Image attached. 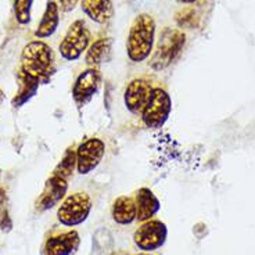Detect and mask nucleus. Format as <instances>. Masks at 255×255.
<instances>
[{"instance_id":"f257e3e1","label":"nucleus","mask_w":255,"mask_h":255,"mask_svg":"<svg viewBox=\"0 0 255 255\" xmlns=\"http://www.w3.org/2000/svg\"><path fill=\"white\" fill-rule=\"evenodd\" d=\"M21 71L39 83L49 82L56 71L53 49L42 40L29 42L21 53Z\"/></svg>"},{"instance_id":"f03ea898","label":"nucleus","mask_w":255,"mask_h":255,"mask_svg":"<svg viewBox=\"0 0 255 255\" xmlns=\"http://www.w3.org/2000/svg\"><path fill=\"white\" fill-rule=\"evenodd\" d=\"M155 22L151 15L139 14L133 19L127 40L128 57L134 63L144 61L153 51Z\"/></svg>"},{"instance_id":"7ed1b4c3","label":"nucleus","mask_w":255,"mask_h":255,"mask_svg":"<svg viewBox=\"0 0 255 255\" xmlns=\"http://www.w3.org/2000/svg\"><path fill=\"white\" fill-rule=\"evenodd\" d=\"M186 43V35L180 29L165 28L161 32L150 65L155 71L164 70L176 60Z\"/></svg>"},{"instance_id":"20e7f679","label":"nucleus","mask_w":255,"mask_h":255,"mask_svg":"<svg viewBox=\"0 0 255 255\" xmlns=\"http://www.w3.org/2000/svg\"><path fill=\"white\" fill-rule=\"evenodd\" d=\"M172 110V100L165 90L154 88L148 102L141 111V120L147 128L159 129L168 120Z\"/></svg>"},{"instance_id":"39448f33","label":"nucleus","mask_w":255,"mask_h":255,"mask_svg":"<svg viewBox=\"0 0 255 255\" xmlns=\"http://www.w3.org/2000/svg\"><path fill=\"white\" fill-rule=\"evenodd\" d=\"M92 211V200L88 193H74L64 200L58 208V221L65 226H77L85 222Z\"/></svg>"},{"instance_id":"423d86ee","label":"nucleus","mask_w":255,"mask_h":255,"mask_svg":"<svg viewBox=\"0 0 255 255\" xmlns=\"http://www.w3.org/2000/svg\"><path fill=\"white\" fill-rule=\"evenodd\" d=\"M90 32L83 19L74 21L60 43V54L68 61H75L89 46Z\"/></svg>"},{"instance_id":"0eeeda50","label":"nucleus","mask_w":255,"mask_h":255,"mask_svg":"<svg viewBox=\"0 0 255 255\" xmlns=\"http://www.w3.org/2000/svg\"><path fill=\"white\" fill-rule=\"evenodd\" d=\"M168 236L165 223L161 221H147L134 232V243L143 251H154L164 246Z\"/></svg>"},{"instance_id":"6e6552de","label":"nucleus","mask_w":255,"mask_h":255,"mask_svg":"<svg viewBox=\"0 0 255 255\" xmlns=\"http://www.w3.org/2000/svg\"><path fill=\"white\" fill-rule=\"evenodd\" d=\"M106 153L104 141L92 137L82 141L77 148V169L81 175L92 172L102 162Z\"/></svg>"},{"instance_id":"1a4fd4ad","label":"nucleus","mask_w":255,"mask_h":255,"mask_svg":"<svg viewBox=\"0 0 255 255\" xmlns=\"http://www.w3.org/2000/svg\"><path fill=\"white\" fill-rule=\"evenodd\" d=\"M102 83V75L96 68H88L77 78L72 88V97L78 104L82 107L92 100V97L97 93Z\"/></svg>"},{"instance_id":"9d476101","label":"nucleus","mask_w":255,"mask_h":255,"mask_svg":"<svg viewBox=\"0 0 255 255\" xmlns=\"http://www.w3.org/2000/svg\"><path fill=\"white\" fill-rule=\"evenodd\" d=\"M151 85L146 79H133L125 89V106L133 114H140L151 95Z\"/></svg>"},{"instance_id":"9b49d317","label":"nucleus","mask_w":255,"mask_h":255,"mask_svg":"<svg viewBox=\"0 0 255 255\" xmlns=\"http://www.w3.org/2000/svg\"><path fill=\"white\" fill-rule=\"evenodd\" d=\"M79 244L81 239L77 230H70L47 239L43 247V255H72L77 253Z\"/></svg>"},{"instance_id":"f8f14e48","label":"nucleus","mask_w":255,"mask_h":255,"mask_svg":"<svg viewBox=\"0 0 255 255\" xmlns=\"http://www.w3.org/2000/svg\"><path fill=\"white\" fill-rule=\"evenodd\" d=\"M68 189L67 180L60 176H51L50 179H47L46 182L45 189L42 191L40 197H39L36 207L39 211H46L53 208L54 205H57L65 196Z\"/></svg>"},{"instance_id":"ddd939ff","label":"nucleus","mask_w":255,"mask_h":255,"mask_svg":"<svg viewBox=\"0 0 255 255\" xmlns=\"http://www.w3.org/2000/svg\"><path fill=\"white\" fill-rule=\"evenodd\" d=\"M136 219L139 222H147L158 212L159 201L150 189L143 187L136 193Z\"/></svg>"},{"instance_id":"4468645a","label":"nucleus","mask_w":255,"mask_h":255,"mask_svg":"<svg viewBox=\"0 0 255 255\" xmlns=\"http://www.w3.org/2000/svg\"><path fill=\"white\" fill-rule=\"evenodd\" d=\"M82 10L97 24H106L114 15L113 0H82Z\"/></svg>"},{"instance_id":"2eb2a0df","label":"nucleus","mask_w":255,"mask_h":255,"mask_svg":"<svg viewBox=\"0 0 255 255\" xmlns=\"http://www.w3.org/2000/svg\"><path fill=\"white\" fill-rule=\"evenodd\" d=\"M60 6L54 0H49L46 4V10L43 13V17L39 22L38 29L35 31V36L36 38H49L54 32L57 31L58 24H60Z\"/></svg>"},{"instance_id":"dca6fc26","label":"nucleus","mask_w":255,"mask_h":255,"mask_svg":"<svg viewBox=\"0 0 255 255\" xmlns=\"http://www.w3.org/2000/svg\"><path fill=\"white\" fill-rule=\"evenodd\" d=\"M113 51V39L102 38L92 43L86 53V64L90 68H96L100 64L109 61Z\"/></svg>"},{"instance_id":"f3484780","label":"nucleus","mask_w":255,"mask_h":255,"mask_svg":"<svg viewBox=\"0 0 255 255\" xmlns=\"http://www.w3.org/2000/svg\"><path fill=\"white\" fill-rule=\"evenodd\" d=\"M113 218L120 225H129L136 219V204L130 197L122 196L114 201Z\"/></svg>"},{"instance_id":"a211bd4d","label":"nucleus","mask_w":255,"mask_h":255,"mask_svg":"<svg viewBox=\"0 0 255 255\" xmlns=\"http://www.w3.org/2000/svg\"><path fill=\"white\" fill-rule=\"evenodd\" d=\"M39 88V81H36L35 78L26 75L25 72L19 70L18 72V92L17 96L14 97L13 106L14 107H19L24 103H26L32 96L36 93V90Z\"/></svg>"},{"instance_id":"6ab92c4d","label":"nucleus","mask_w":255,"mask_h":255,"mask_svg":"<svg viewBox=\"0 0 255 255\" xmlns=\"http://www.w3.org/2000/svg\"><path fill=\"white\" fill-rule=\"evenodd\" d=\"M77 166V150H74L72 147L67 148V151L64 153L63 158L58 162V165L54 168L53 175L54 176H60L67 180V178H70L74 169Z\"/></svg>"},{"instance_id":"aec40b11","label":"nucleus","mask_w":255,"mask_h":255,"mask_svg":"<svg viewBox=\"0 0 255 255\" xmlns=\"http://www.w3.org/2000/svg\"><path fill=\"white\" fill-rule=\"evenodd\" d=\"M32 4H33V0H15L14 1V14L21 25L29 24Z\"/></svg>"},{"instance_id":"412c9836","label":"nucleus","mask_w":255,"mask_h":255,"mask_svg":"<svg viewBox=\"0 0 255 255\" xmlns=\"http://www.w3.org/2000/svg\"><path fill=\"white\" fill-rule=\"evenodd\" d=\"M78 1L79 0H60V7H61V10L63 11H71V10H74L75 6L78 4Z\"/></svg>"},{"instance_id":"4be33fe9","label":"nucleus","mask_w":255,"mask_h":255,"mask_svg":"<svg viewBox=\"0 0 255 255\" xmlns=\"http://www.w3.org/2000/svg\"><path fill=\"white\" fill-rule=\"evenodd\" d=\"M179 3H185V4H189V3H194V1H197V0H178Z\"/></svg>"},{"instance_id":"5701e85b","label":"nucleus","mask_w":255,"mask_h":255,"mask_svg":"<svg viewBox=\"0 0 255 255\" xmlns=\"http://www.w3.org/2000/svg\"><path fill=\"white\" fill-rule=\"evenodd\" d=\"M3 99H4V95H3V92L0 90V104H1V102H3Z\"/></svg>"},{"instance_id":"b1692460","label":"nucleus","mask_w":255,"mask_h":255,"mask_svg":"<svg viewBox=\"0 0 255 255\" xmlns=\"http://www.w3.org/2000/svg\"><path fill=\"white\" fill-rule=\"evenodd\" d=\"M136 255H150V254H144V253H141V254H136Z\"/></svg>"}]
</instances>
